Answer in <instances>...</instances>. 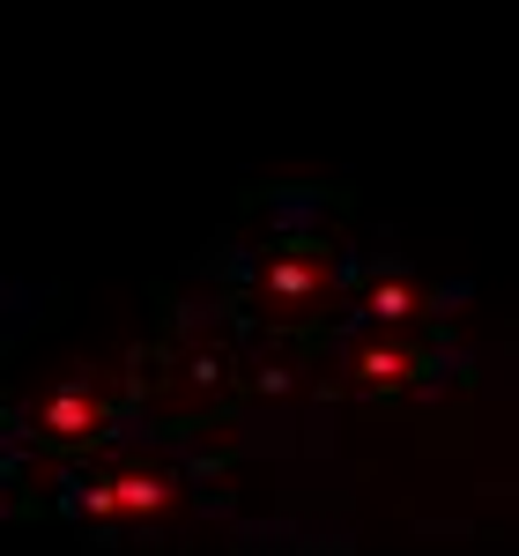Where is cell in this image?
<instances>
[{
    "label": "cell",
    "instance_id": "cell-1",
    "mask_svg": "<svg viewBox=\"0 0 519 556\" xmlns=\"http://www.w3.org/2000/svg\"><path fill=\"white\" fill-rule=\"evenodd\" d=\"M172 497H178L172 475H156V468H127V475H104V482H89V490H83V513H97V519H112V513L149 519V513H164Z\"/></svg>",
    "mask_w": 519,
    "mask_h": 556
},
{
    "label": "cell",
    "instance_id": "cell-2",
    "mask_svg": "<svg viewBox=\"0 0 519 556\" xmlns=\"http://www.w3.org/2000/svg\"><path fill=\"white\" fill-rule=\"evenodd\" d=\"M112 424V408L89 393V386H52L45 401H30V430L38 438H60V445H83L97 430Z\"/></svg>",
    "mask_w": 519,
    "mask_h": 556
},
{
    "label": "cell",
    "instance_id": "cell-4",
    "mask_svg": "<svg viewBox=\"0 0 519 556\" xmlns=\"http://www.w3.org/2000/svg\"><path fill=\"white\" fill-rule=\"evenodd\" d=\"M416 349H401V342H364V349H349V371L364 386H408L416 379Z\"/></svg>",
    "mask_w": 519,
    "mask_h": 556
},
{
    "label": "cell",
    "instance_id": "cell-3",
    "mask_svg": "<svg viewBox=\"0 0 519 556\" xmlns=\"http://www.w3.org/2000/svg\"><path fill=\"white\" fill-rule=\"evenodd\" d=\"M356 312H364L371 327H408L416 312H431V298H423L401 267H371V275H364V304H356Z\"/></svg>",
    "mask_w": 519,
    "mask_h": 556
}]
</instances>
